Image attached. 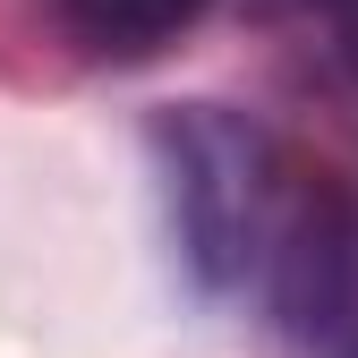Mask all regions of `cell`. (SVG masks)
I'll return each mask as SVG.
<instances>
[{
	"instance_id": "obj_1",
	"label": "cell",
	"mask_w": 358,
	"mask_h": 358,
	"mask_svg": "<svg viewBox=\"0 0 358 358\" xmlns=\"http://www.w3.org/2000/svg\"><path fill=\"white\" fill-rule=\"evenodd\" d=\"M145 145H154L171 248L188 264V282L205 299L256 307L333 171H307L256 111H231V103H171L154 111Z\"/></svg>"
},
{
	"instance_id": "obj_2",
	"label": "cell",
	"mask_w": 358,
	"mask_h": 358,
	"mask_svg": "<svg viewBox=\"0 0 358 358\" xmlns=\"http://www.w3.org/2000/svg\"><path fill=\"white\" fill-rule=\"evenodd\" d=\"M205 9H213V0H52L60 34L77 43L85 60H111V69L171 52V43L188 34Z\"/></svg>"
}]
</instances>
